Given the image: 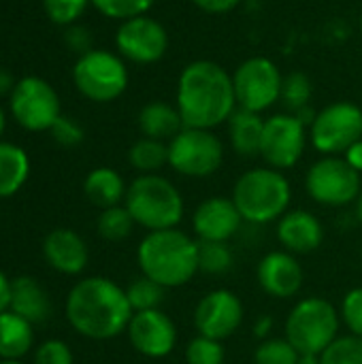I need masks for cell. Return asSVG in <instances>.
I'll return each instance as SVG.
<instances>
[{
    "mask_svg": "<svg viewBox=\"0 0 362 364\" xmlns=\"http://www.w3.org/2000/svg\"><path fill=\"white\" fill-rule=\"evenodd\" d=\"M305 190L314 203L339 209L358 200L362 177L344 156H322L309 166L305 175Z\"/></svg>",
    "mask_w": 362,
    "mask_h": 364,
    "instance_id": "cell-9",
    "label": "cell"
},
{
    "mask_svg": "<svg viewBox=\"0 0 362 364\" xmlns=\"http://www.w3.org/2000/svg\"><path fill=\"white\" fill-rule=\"evenodd\" d=\"M309 128L294 113H277L265 119L260 158L267 166L288 171L297 166L307 149Z\"/></svg>",
    "mask_w": 362,
    "mask_h": 364,
    "instance_id": "cell-12",
    "label": "cell"
},
{
    "mask_svg": "<svg viewBox=\"0 0 362 364\" xmlns=\"http://www.w3.org/2000/svg\"><path fill=\"white\" fill-rule=\"evenodd\" d=\"M297 364H322V360L318 354H299Z\"/></svg>",
    "mask_w": 362,
    "mask_h": 364,
    "instance_id": "cell-46",
    "label": "cell"
},
{
    "mask_svg": "<svg viewBox=\"0 0 362 364\" xmlns=\"http://www.w3.org/2000/svg\"><path fill=\"white\" fill-rule=\"evenodd\" d=\"M30 175L28 154L13 145L0 141V198H9L17 194Z\"/></svg>",
    "mask_w": 362,
    "mask_h": 364,
    "instance_id": "cell-26",
    "label": "cell"
},
{
    "mask_svg": "<svg viewBox=\"0 0 362 364\" xmlns=\"http://www.w3.org/2000/svg\"><path fill=\"white\" fill-rule=\"evenodd\" d=\"M11 113L15 122L30 130L43 132L62 117L58 92L41 77H23L11 92Z\"/></svg>",
    "mask_w": 362,
    "mask_h": 364,
    "instance_id": "cell-13",
    "label": "cell"
},
{
    "mask_svg": "<svg viewBox=\"0 0 362 364\" xmlns=\"http://www.w3.org/2000/svg\"><path fill=\"white\" fill-rule=\"evenodd\" d=\"M284 75L271 58L254 55L243 60L233 73L237 107L254 113L271 109L282 96Z\"/></svg>",
    "mask_w": 362,
    "mask_h": 364,
    "instance_id": "cell-11",
    "label": "cell"
},
{
    "mask_svg": "<svg viewBox=\"0 0 362 364\" xmlns=\"http://www.w3.org/2000/svg\"><path fill=\"white\" fill-rule=\"evenodd\" d=\"M361 258H362V250H361Z\"/></svg>",
    "mask_w": 362,
    "mask_h": 364,
    "instance_id": "cell-51",
    "label": "cell"
},
{
    "mask_svg": "<svg viewBox=\"0 0 362 364\" xmlns=\"http://www.w3.org/2000/svg\"><path fill=\"white\" fill-rule=\"evenodd\" d=\"M256 279L265 294L286 301L301 292L305 273L294 254L286 250H275L262 256V260L258 262Z\"/></svg>",
    "mask_w": 362,
    "mask_h": 364,
    "instance_id": "cell-17",
    "label": "cell"
},
{
    "mask_svg": "<svg viewBox=\"0 0 362 364\" xmlns=\"http://www.w3.org/2000/svg\"><path fill=\"white\" fill-rule=\"evenodd\" d=\"M341 328L339 309L320 296L301 299L288 314L284 337L297 348L299 354H322Z\"/></svg>",
    "mask_w": 362,
    "mask_h": 364,
    "instance_id": "cell-6",
    "label": "cell"
},
{
    "mask_svg": "<svg viewBox=\"0 0 362 364\" xmlns=\"http://www.w3.org/2000/svg\"><path fill=\"white\" fill-rule=\"evenodd\" d=\"M15 81H13V75L9 73V70H4V68H0V96H4V94H11L13 90H15Z\"/></svg>",
    "mask_w": 362,
    "mask_h": 364,
    "instance_id": "cell-45",
    "label": "cell"
},
{
    "mask_svg": "<svg viewBox=\"0 0 362 364\" xmlns=\"http://www.w3.org/2000/svg\"><path fill=\"white\" fill-rule=\"evenodd\" d=\"M115 47L128 62L154 64L162 60L169 49V32L158 19L139 15L119 23L115 32Z\"/></svg>",
    "mask_w": 362,
    "mask_h": 364,
    "instance_id": "cell-14",
    "label": "cell"
},
{
    "mask_svg": "<svg viewBox=\"0 0 362 364\" xmlns=\"http://www.w3.org/2000/svg\"><path fill=\"white\" fill-rule=\"evenodd\" d=\"M43 256L62 275H79L87 267L90 252L85 241L70 228H55L43 241Z\"/></svg>",
    "mask_w": 362,
    "mask_h": 364,
    "instance_id": "cell-20",
    "label": "cell"
},
{
    "mask_svg": "<svg viewBox=\"0 0 362 364\" xmlns=\"http://www.w3.org/2000/svg\"><path fill=\"white\" fill-rule=\"evenodd\" d=\"M192 2L194 6H198L209 15H226L241 4V0H192Z\"/></svg>",
    "mask_w": 362,
    "mask_h": 364,
    "instance_id": "cell-41",
    "label": "cell"
},
{
    "mask_svg": "<svg viewBox=\"0 0 362 364\" xmlns=\"http://www.w3.org/2000/svg\"><path fill=\"white\" fill-rule=\"evenodd\" d=\"M137 124L143 136L164 143H169L175 134H179L186 128L177 105H171L166 100H151L143 105Z\"/></svg>",
    "mask_w": 362,
    "mask_h": 364,
    "instance_id": "cell-22",
    "label": "cell"
},
{
    "mask_svg": "<svg viewBox=\"0 0 362 364\" xmlns=\"http://www.w3.org/2000/svg\"><path fill=\"white\" fill-rule=\"evenodd\" d=\"M128 162L139 175H154L169 164V143L141 136L128 151Z\"/></svg>",
    "mask_w": 362,
    "mask_h": 364,
    "instance_id": "cell-27",
    "label": "cell"
},
{
    "mask_svg": "<svg viewBox=\"0 0 362 364\" xmlns=\"http://www.w3.org/2000/svg\"><path fill=\"white\" fill-rule=\"evenodd\" d=\"M299 352L286 337H271L260 341L254 352V364H297Z\"/></svg>",
    "mask_w": 362,
    "mask_h": 364,
    "instance_id": "cell-32",
    "label": "cell"
},
{
    "mask_svg": "<svg viewBox=\"0 0 362 364\" xmlns=\"http://www.w3.org/2000/svg\"><path fill=\"white\" fill-rule=\"evenodd\" d=\"M273 326H275L273 316L265 314V316H260V318L254 322V326H252V335H254L256 339H260V341L271 339V331H273Z\"/></svg>",
    "mask_w": 362,
    "mask_h": 364,
    "instance_id": "cell-42",
    "label": "cell"
},
{
    "mask_svg": "<svg viewBox=\"0 0 362 364\" xmlns=\"http://www.w3.org/2000/svg\"><path fill=\"white\" fill-rule=\"evenodd\" d=\"M322 364H362V339L354 335H339L322 354Z\"/></svg>",
    "mask_w": 362,
    "mask_h": 364,
    "instance_id": "cell-33",
    "label": "cell"
},
{
    "mask_svg": "<svg viewBox=\"0 0 362 364\" xmlns=\"http://www.w3.org/2000/svg\"><path fill=\"white\" fill-rule=\"evenodd\" d=\"M183 356H186V364H224L226 350H224L222 341L196 335L186 346Z\"/></svg>",
    "mask_w": 362,
    "mask_h": 364,
    "instance_id": "cell-34",
    "label": "cell"
},
{
    "mask_svg": "<svg viewBox=\"0 0 362 364\" xmlns=\"http://www.w3.org/2000/svg\"><path fill=\"white\" fill-rule=\"evenodd\" d=\"M77 90L92 102H113L128 87V68L122 55L107 49H92L73 66Z\"/></svg>",
    "mask_w": 362,
    "mask_h": 364,
    "instance_id": "cell-7",
    "label": "cell"
},
{
    "mask_svg": "<svg viewBox=\"0 0 362 364\" xmlns=\"http://www.w3.org/2000/svg\"><path fill=\"white\" fill-rule=\"evenodd\" d=\"M243 218L233 198L211 196L205 198L192 213V228L198 241L228 243L241 228Z\"/></svg>",
    "mask_w": 362,
    "mask_h": 364,
    "instance_id": "cell-18",
    "label": "cell"
},
{
    "mask_svg": "<svg viewBox=\"0 0 362 364\" xmlns=\"http://www.w3.org/2000/svg\"><path fill=\"white\" fill-rule=\"evenodd\" d=\"M96 11H100L109 19H132L139 15H147V11L156 4V0H90Z\"/></svg>",
    "mask_w": 362,
    "mask_h": 364,
    "instance_id": "cell-35",
    "label": "cell"
},
{
    "mask_svg": "<svg viewBox=\"0 0 362 364\" xmlns=\"http://www.w3.org/2000/svg\"><path fill=\"white\" fill-rule=\"evenodd\" d=\"M344 158H346V162H348L354 171H358L362 175V139L361 141H356V143L344 154Z\"/></svg>",
    "mask_w": 362,
    "mask_h": 364,
    "instance_id": "cell-43",
    "label": "cell"
},
{
    "mask_svg": "<svg viewBox=\"0 0 362 364\" xmlns=\"http://www.w3.org/2000/svg\"><path fill=\"white\" fill-rule=\"evenodd\" d=\"M73 352L70 348L60 339H49L41 343L34 352V364H73Z\"/></svg>",
    "mask_w": 362,
    "mask_h": 364,
    "instance_id": "cell-38",
    "label": "cell"
},
{
    "mask_svg": "<svg viewBox=\"0 0 362 364\" xmlns=\"http://www.w3.org/2000/svg\"><path fill=\"white\" fill-rule=\"evenodd\" d=\"M141 275L162 288H181L198 273V241L179 228L147 232L137 247Z\"/></svg>",
    "mask_w": 362,
    "mask_h": 364,
    "instance_id": "cell-3",
    "label": "cell"
},
{
    "mask_svg": "<svg viewBox=\"0 0 362 364\" xmlns=\"http://www.w3.org/2000/svg\"><path fill=\"white\" fill-rule=\"evenodd\" d=\"M137 222L132 220L130 211L124 205H115L109 209H102L98 220H96V230L105 241L117 243L124 241L132 235Z\"/></svg>",
    "mask_w": 362,
    "mask_h": 364,
    "instance_id": "cell-28",
    "label": "cell"
},
{
    "mask_svg": "<svg viewBox=\"0 0 362 364\" xmlns=\"http://www.w3.org/2000/svg\"><path fill=\"white\" fill-rule=\"evenodd\" d=\"M32 324L11 309L0 314V360H19L32 348Z\"/></svg>",
    "mask_w": 362,
    "mask_h": 364,
    "instance_id": "cell-25",
    "label": "cell"
},
{
    "mask_svg": "<svg viewBox=\"0 0 362 364\" xmlns=\"http://www.w3.org/2000/svg\"><path fill=\"white\" fill-rule=\"evenodd\" d=\"M233 203L243 222L265 226L277 222L292 200V186L284 171L256 166L245 171L233 186Z\"/></svg>",
    "mask_w": 362,
    "mask_h": 364,
    "instance_id": "cell-4",
    "label": "cell"
},
{
    "mask_svg": "<svg viewBox=\"0 0 362 364\" xmlns=\"http://www.w3.org/2000/svg\"><path fill=\"white\" fill-rule=\"evenodd\" d=\"M361 32H362V15H361Z\"/></svg>",
    "mask_w": 362,
    "mask_h": 364,
    "instance_id": "cell-50",
    "label": "cell"
},
{
    "mask_svg": "<svg viewBox=\"0 0 362 364\" xmlns=\"http://www.w3.org/2000/svg\"><path fill=\"white\" fill-rule=\"evenodd\" d=\"M361 139L362 109L350 100L326 105L309 126V141L322 156H344Z\"/></svg>",
    "mask_w": 362,
    "mask_h": 364,
    "instance_id": "cell-10",
    "label": "cell"
},
{
    "mask_svg": "<svg viewBox=\"0 0 362 364\" xmlns=\"http://www.w3.org/2000/svg\"><path fill=\"white\" fill-rule=\"evenodd\" d=\"M13 314L21 316L30 324H41L51 316V303L45 288L28 275L15 277L11 282V307Z\"/></svg>",
    "mask_w": 362,
    "mask_h": 364,
    "instance_id": "cell-21",
    "label": "cell"
},
{
    "mask_svg": "<svg viewBox=\"0 0 362 364\" xmlns=\"http://www.w3.org/2000/svg\"><path fill=\"white\" fill-rule=\"evenodd\" d=\"M175 105L186 128L213 130L239 109L233 75L213 60L190 62L177 79Z\"/></svg>",
    "mask_w": 362,
    "mask_h": 364,
    "instance_id": "cell-1",
    "label": "cell"
},
{
    "mask_svg": "<svg viewBox=\"0 0 362 364\" xmlns=\"http://www.w3.org/2000/svg\"><path fill=\"white\" fill-rule=\"evenodd\" d=\"M356 218H358V222L362 224V192L361 196H358V200H356Z\"/></svg>",
    "mask_w": 362,
    "mask_h": 364,
    "instance_id": "cell-47",
    "label": "cell"
},
{
    "mask_svg": "<svg viewBox=\"0 0 362 364\" xmlns=\"http://www.w3.org/2000/svg\"><path fill=\"white\" fill-rule=\"evenodd\" d=\"M126 335L134 352L151 360L166 358L177 346V326L162 309L132 314Z\"/></svg>",
    "mask_w": 362,
    "mask_h": 364,
    "instance_id": "cell-16",
    "label": "cell"
},
{
    "mask_svg": "<svg viewBox=\"0 0 362 364\" xmlns=\"http://www.w3.org/2000/svg\"><path fill=\"white\" fill-rule=\"evenodd\" d=\"M339 316H341V324L350 331V335L362 339V286L352 288L344 296Z\"/></svg>",
    "mask_w": 362,
    "mask_h": 364,
    "instance_id": "cell-37",
    "label": "cell"
},
{
    "mask_svg": "<svg viewBox=\"0 0 362 364\" xmlns=\"http://www.w3.org/2000/svg\"><path fill=\"white\" fill-rule=\"evenodd\" d=\"M277 241L294 256L312 254L324 243V226L305 209H288L277 220Z\"/></svg>",
    "mask_w": 362,
    "mask_h": 364,
    "instance_id": "cell-19",
    "label": "cell"
},
{
    "mask_svg": "<svg viewBox=\"0 0 362 364\" xmlns=\"http://www.w3.org/2000/svg\"><path fill=\"white\" fill-rule=\"evenodd\" d=\"M245 307L241 299L226 288L207 292L194 307V328L198 335L224 341L243 324Z\"/></svg>",
    "mask_w": 362,
    "mask_h": 364,
    "instance_id": "cell-15",
    "label": "cell"
},
{
    "mask_svg": "<svg viewBox=\"0 0 362 364\" xmlns=\"http://www.w3.org/2000/svg\"><path fill=\"white\" fill-rule=\"evenodd\" d=\"M64 41H66V45H68L73 51H77L79 55L92 51V34H90V30L83 28V26H70V28L66 30Z\"/></svg>",
    "mask_w": 362,
    "mask_h": 364,
    "instance_id": "cell-40",
    "label": "cell"
},
{
    "mask_svg": "<svg viewBox=\"0 0 362 364\" xmlns=\"http://www.w3.org/2000/svg\"><path fill=\"white\" fill-rule=\"evenodd\" d=\"M11 307V279L0 271V314L9 311Z\"/></svg>",
    "mask_w": 362,
    "mask_h": 364,
    "instance_id": "cell-44",
    "label": "cell"
},
{
    "mask_svg": "<svg viewBox=\"0 0 362 364\" xmlns=\"http://www.w3.org/2000/svg\"><path fill=\"white\" fill-rule=\"evenodd\" d=\"M312 79L301 73V70H294V73H288L282 81V96L280 100L288 107L290 113H297L305 107H309V100H312Z\"/></svg>",
    "mask_w": 362,
    "mask_h": 364,
    "instance_id": "cell-31",
    "label": "cell"
},
{
    "mask_svg": "<svg viewBox=\"0 0 362 364\" xmlns=\"http://www.w3.org/2000/svg\"><path fill=\"white\" fill-rule=\"evenodd\" d=\"M164 294H166V288H162L160 284L151 282L145 275L132 279L130 286L126 288V296H128V303H130L134 314L137 311L160 309V305L164 301Z\"/></svg>",
    "mask_w": 362,
    "mask_h": 364,
    "instance_id": "cell-30",
    "label": "cell"
},
{
    "mask_svg": "<svg viewBox=\"0 0 362 364\" xmlns=\"http://www.w3.org/2000/svg\"><path fill=\"white\" fill-rule=\"evenodd\" d=\"M235 256L228 243L218 241H198V273L224 275L233 269Z\"/></svg>",
    "mask_w": 362,
    "mask_h": 364,
    "instance_id": "cell-29",
    "label": "cell"
},
{
    "mask_svg": "<svg viewBox=\"0 0 362 364\" xmlns=\"http://www.w3.org/2000/svg\"><path fill=\"white\" fill-rule=\"evenodd\" d=\"M124 207L130 211L137 226L147 232L177 228L186 213V203L177 186L158 173L139 175L128 186Z\"/></svg>",
    "mask_w": 362,
    "mask_h": 364,
    "instance_id": "cell-5",
    "label": "cell"
},
{
    "mask_svg": "<svg viewBox=\"0 0 362 364\" xmlns=\"http://www.w3.org/2000/svg\"><path fill=\"white\" fill-rule=\"evenodd\" d=\"M51 136L58 145L62 147H75L83 141V128L73 122L70 117H60L53 126H51Z\"/></svg>",
    "mask_w": 362,
    "mask_h": 364,
    "instance_id": "cell-39",
    "label": "cell"
},
{
    "mask_svg": "<svg viewBox=\"0 0 362 364\" xmlns=\"http://www.w3.org/2000/svg\"><path fill=\"white\" fill-rule=\"evenodd\" d=\"M0 364H23V363H19V360H0Z\"/></svg>",
    "mask_w": 362,
    "mask_h": 364,
    "instance_id": "cell-49",
    "label": "cell"
},
{
    "mask_svg": "<svg viewBox=\"0 0 362 364\" xmlns=\"http://www.w3.org/2000/svg\"><path fill=\"white\" fill-rule=\"evenodd\" d=\"M224 143L213 130L183 128L169 141V166L183 177L205 179L220 171Z\"/></svg>",
    "mask_w": 362,
    "mask_h": 364,
    "instance_id": "cell-8",
    "label": "cell"
},
{
    "mask_svg": "<svg viewBox=\"0 0 362 364\" xmlns=\"http://www.w3.org/2000/svg\"><path fill=\"white\" fill-rule=\"evenodd\" d=\"M132 307L126 288L109 277H85L66 296V320L85 339L109 341L126 333Z\"/></svg>",
    "mask_w": 362,
    "mask_h": 364,
    "instance_id": "cell-2",
    "label": "cell"
},
{
    "mask_svg": "<svg viewBox=\"0 0 362 364\" xmlns=\"http://www.w3.org/2000/svg\"><path fill=\"white\" fill-rule=\"evenodd\" d=\"M4 124H6V119H4V111L0 109V136H2V132H4Z\"/></svg>",
    "mask_w": 362,
    "mask_h": 364,
    "instance_id": "cell-48",
    "label": "cell"
},
{
    "mask_svg": "<svg viewBox=\"0 0 362 364\" xmlns=\"http://www.w3.org/2000/svg\"><path fill=\"white\" fill-rule=\"evenodd\" d=\"M226 124H228V141L235 154L243 158L260 156V143L265 132V119L260 113L237 109Z\"/></svg>",
    "mask_w": 362,
    "mask_h": 364,
    "instance_id": "cell-23",
    "label": "cell"
},
{
    "mask_svg": "<svg viewBox=\"0 0 362 364\" xmlns=\"http://www.w3.org/2000/svg\"><path fill=\"white\" fill-rule=\"evenodd\" d=\"M83 192L92 205H96L100 209H109V207L124 203L128 188L115 168L100 166V168H94L87 173V177L83 181Z\"/></svg>",
    "mask_w": 362,
    "mask_h": 364,
    "instance_id": "cell-24",
    "label": "cell"
},
{
    "mask_svg": "<svg viewBox=\"0 0 362 364\" xmlns=\"http://www.w3.org/2000/svg\"><path fill=\"white\" fill-rule=\"evenodd\" d=\"M90 0H43L45 13L53 23L73 26L85 11Z\"/></svg>",
    "mask_w": 362,
    "mask_h": 364,
    "instance_id": "cell-36",
    "label": "cell"
}]
</instances>
